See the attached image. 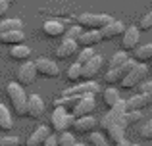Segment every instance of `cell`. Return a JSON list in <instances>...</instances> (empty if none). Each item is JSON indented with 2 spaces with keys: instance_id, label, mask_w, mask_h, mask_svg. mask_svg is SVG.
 <instances>
[{
  "instance_id": "40",
  "label": "cell",
  "mask_w": 152,
  "mask_h": 146,
  "mask_svg": "<svg viewBox=\"0 0 152 146\" xmlns=\"http://www.w3.org/2000/svg\"><path fill=\"white\" fill-rule=\"evenodd\" d=\"M8 8H10V2H6V0H0V17H4V15H6Z\"/></svg>"
},
{
  "instance_id": "22",
  "label": "cell",
  "mask_w": 152,
  "mask_h": 146,
  "mask_svg": "<svg viewBox=\"0 0 152 146\" xmlns=\"http://www.w3.org/2000/svg\"><path fill=\"white\" fill-rule=\"evenodd\" d=\"M31 56V48L29 46H25L21 42V44H14L10 50V58L12 60H27V58Z\"/></svg>"
},
{
  "instance_id": "5",
  "label": "cell",
  "mask_w": 152,
  "mask_h": 146,
  "mask_svg": "<svg viewBox=\"0 0 152 146\" xmlns=\"http://www.w3.org/2000/svg\"><path fill=\"white\" fill-rule=\"evenodd\" d=\"M146 75H148L146 64H139L137 62V65H135V68L119 81V86H121V89H135L139 83H142L146 79Z\"/></svg>"
},
{
  "instance_id": "24",
  "label": "cell",
  "mask_w": 152,
  "mask_h": 146,
  "mask_svg": "<svg viewBox=\"0 0 152 146\" xmlns=\"http://www.w3.org/2000/svg\"><path fill=\"white\" fill-rule=\"evenodd\" d=\"M18 29H23V21H21V19H18V17L0 21V35L8 33V31H18Z\"/></svg>"
},
{
  "instance_id": "11",
  "label": "cell",
  "mask_w": 152,
  "mask_h": 146,
  "mask_svg": "<svg viewBox=\"0 0 152 146\" xmlns=\"http://www.w3.org/2000/svg\"><path fill=\"white\" fill-rule=\"evenodd\" d=\"M94 108H96L94 96H93V94H87V96H81V98H79V102L73 106L71 113H73L75 117H81V115H91V113L94 112Z\"/></svg>"
},
{
  "instance_id": "3",
  "label": "cell",
  "mask_w": 152,
  "mask_h": 146,
  "mask_svg": "<svg viewBox=\"0 0 152 146\" xmlns=\"http://www.w3.org/2000/svg\"><path fill=\"white\" fill-rule=\"evenodd\" d=\"M75 121V115L69 112V110L62 108V106H54V112L50 113V125L56 133H64L69 131L71 125Z\"/></svg>"
},
{
  "instance_id": "37",
  "label": "cell",
  "mask_w": 152,
  "mask_h": 146,
  "mask_svg": "<svg viewBox=\"0 0 152 146\" xmlns=\"http://www.w3.org/2000/svg\"><path fill=\"white\" fill-rule=\"evenodd\" d=\"M104 81H106V83H119L118 71H115V69H108L106 75H104Z\"/></svg>"
},
{
  "instance_id": "12",
  "label": "cell",
  "mask_w": 152,
  "mask_h": 146,
  "mask_svg": "<svg viewBox=\"0 0 152 146\" xmlns=\"http://www.w3.org/2000/svg\"><path fill=\"white\" fill-rule=\"evenodd\" d=\"M125 27L127 25L123 21H119V19H112L108 25H104L100 29L102 41H104V38H106V41H112V38H115V37H121L123 31H125Z\"/></svg>"
},
{
  "instance_id": "35",
  "label": "cell",
  "mask_w": 152,
  "mask_h": 146,
  "mask_svg": "<svg viewBox=\"0 0 152 146\" xmlns=\"http://www.w3.org/2000/svg\"><path fill=\"white\" fill-rule=\"evenodd\" d=\"M139 29H142V31H148V29H152V10H150L146 15H142L141 23H139Z\"/></svg>"
},
{
  "instance_id": "28",
  "label": "cell",
  "mask_w": 152,
  "mask_h": 146,
  "mask_svg": "<svg viewBox=\"0 0 152 146\" xmlns=\"http://www.w3.org/2000/svg\"><path fill=\"white\" fill-rule=\"evenodd\" d=\"M81 69H83V65L81 64H71L69 68H67V71H66V77L69 79V81H73V83H77L79 79H81Z\"/></svg>"
},
{
  "instance_id": "15",
  "label": "cell",
  "mask_w": 152,
  "mask_h": 146,
  "mask_svg": "<svg viewBox=\"0 0 152 146\" xmlns=\"http://www.w3.org/2000/svg\"><path fill=\"white\" fill-rule=\"evenodd\" d=\"M77 41H73V38H62V42L58 44V48H56V58L58 60H66V58L73 56V54H77Z\"/></svg>"
},
{
  "instance_id": "38",
  "label": "cell",
  "mask_w": 152,
  "mask_h": 146,
  "mask_svg": "<svg viewBox=\"0 0 152 146\" xmlns=\"http://www.w3.org/2000/svg\"><path fill=\"white\" fill-rule=\"evenodd\" d=\"M137 90L139 92H152V81H142V83H139L137 85Z\"/></svg>"
},
{
  "instance_id": "30",
  "label": "cell",
  "mask_w": 152,
  "mask_h": 146,
  "mask_svg": "<svg viewBox=\"0 0 152 146\" xmlns=\"http://www.w3.org/2000/svg\"><path fill=\"white\" fill-rule=\"evenodd\" d=\"M94 54H96V52H94V48H93V46H87V48L77 50V64H81V65H83L85 62H89L91 58L94 56Z\"/></svg>"
},
{
  "instance_id": "1",
  "label": "cell",
  "mask_w": 152,
  "mask_h": 146,
  "mask_svg": "<svg viewBox=\"0 0 152 146\" xmlns=\"http://www.w3.org/2000/svg\"><path fill=\"white\" fill-rule=\"evenodd\" d=\"M127 112H129V110H127V100H121V98H119L118 104L112 106V108L108 110V113L102 115L100 127L106 131V137L112 144H118L119 140L125 139V129L129 127V123H127V119H125Z\"/></svg>"
},
{
  "instance_id": "17",
  "label": "cell",
  "mask_w": 152,
  "mask_h": 146,
  "mask_svg": "<svg viewBox=\"0 0 152 146\" xmlns=\"http://www.w3.org/2000/svg\"><path fill=\"white\" fill-rule=\"evenodd\" d=\"M152 106V92H137L127 100V110H142Z\"/></svg>"
},
{
  "instance_id": "43",
  "label": "cell",
  "mask_w": 152,
  "mask_h": 146,
  "mask_svg": "<svg viewBox=\"0 0 152 146\" xmlns=\"http://www.w3.org/2000/svg\"><path fill=\"white\" fill-rule=\"evenodd\" d=\"M6 2H10V4H12V2H14V0H6Z\"/></svg>"
},
{
  "instance_id": "19",
  "label": "cell",
  "mask_w": 152,
  "mask_h": 146,
  "mask_svg": "<svg viewBox=\"0 0 152 146\" xmlns=\"http://www.w3.org/2000/svg\"><path fill=\"white\" fill-rule=\"evenodd\" d=\"M48 135H50V129L46 127V125H39V127L29 135L25 146H42V142L46 140V137H48Z\"/></svg>"
},
{
  "instance_id": "26",
  "label": "cell",
  "mask_w": 152,
  "mask_h": 146,
  "mask_svg": "<svg viewBox=\"0 0 152 146\" xmlns=\"http://www.w3.org/2000/svg\"><path fill=\"white\" fill-rule=\"evenodd\" d=\"M119 90L114 89V86H108L106 90H104V104L108 106V108H112V106H115L119 102Z\"/></svg>"
},
{
  "instance_id": "10",
  "label": "cell",
  "mask_w": 152,
  "mask_h": 146,
  "mask_svg": "<svg viewBox=\"0 0 152 146\" xmlns=\"http://www.w3.org/2000/svg\"><path fill=\"white\" fill-rule=\"evenodd\" d=\"M35 68H37V73L39 75H42V77H58L60 75V68H58V64L56 62H52L48 60V58H37L35 60Z\"/></svg>"
},
{
  "instance_id": "45",
  "label": "cell",
  "mask_w": 152,
  "mask_h": 146,
  "mask_svg": "<svg viewBox=\"0 0 152 146\" xmlns=\"http://www.w3.org/2000/svg\"><path fill=\"white\" fill-rule=\"evenodd\" d=\"M150 146H152V140H150Z\"/></svg>"
},
{
  "instance_id": "7",
  "label": "cell",
  "mask_w": 152,
  "mask_h": 146,
  "mask_svg": "<svg viewBox=\"0 0 152 146\" xmlns=\"http://www.w3.org/2000/svg\"><path fill=\"white\" fill-rule=\"evenodd\" d=\"M37 68H35V62H23L18 69H15V79H18L19 85H31L35 83L37 77Z\"/></svg>"
},
{
  "instance_id": "16",
  "label": "cell",
  "mask_w": 152,
  "mask_h": 146,
  "mask_svg": "<svg viewBox=\"0 0 152 146\" xmlns=\"http://www.w3.org/2000/svg\"><path fill=\"white\" fill-rule=\"evenodd\" d=\"M42 33L46 37H64L66 33V23L62 19H46L42 23Z\"/></svg>"
},
{
  "instance_id": "8",
  "label": "cell",
  "mask_w": 152,
  "mask_h": 146,
  "mask_svg": "<svg viewBox=\"0 0 152 146\" xmlns=\"http://www.w3.org/2000/svg\"><path fill=\"white\" fill-rule=\"evenodd\" d=\"M139 41H141V29L135 27V25L125 27V31H123V35H121V48L125 50V52L135 50L139 46Z\"/></svg>"
},
{
  "instance_id": "2",
  "label": "cell",
  "mask_w": 152,
  "mask_h": 146,
  "mask_svg": "<svg viewBox=\"0 0 152 146\" xmlns=\"http://www.w3.org/2000/svg\"><path fill=\"white\" fill-rule=\"evenodd\" d=\"M8 98L12 102V108L18 115H27V92L23 90V85L19 83H8L6 85Z\"/></svg>"
},
{
  "instance_id": "20",
  "label": "cell",
  "mask_w": 152,
  "mask_h": 146,
  "mask_svg": "<svg viewBox=\"0 0 152 146\" xmlns=\"http://www.w3.org/2000/svg\"><path fill=\"white\" fill-rule=\"evenodd\" d=\"M25 41V33L23 29H18V31H8V33H2L0 35V42L2 44H21Z\"/></svg>"
},
{
  "instance_id": "13",
  "label": "cell",
  "mask_w": 152,
  "mask_h": 146,
  "mask_svg": "<svg viewBox=\"0 0 152 146\" xmlns=\"http://www.w3.org/2000/svg\"><path fill=\"white\" fill-rule=\"evenodd\" d=\"M96 125H98V121L94 119L93 115H81V117H75L71 129H73L75 133L85 135V133H93V129H96Z\"/></svg>"
},
{
  "instance_id": "36",
  "label": "cell",
  "mask_w": 152,
  "mask_h": 146,
  "mask_svg": "<svg viewBox=\"0 0 152 146\" xmlns=\"http://www.w3.org/2000/svg\"><path fill=\"white\" fill-rule=\"evenodd\" d=\"M0 146H19L18 137H0Z\"/></svg>"
},
{
  "instance_id": "18",
  "label": "cell",
  "mask_w": 152,
  "mask_h": 146,
  "mask_svg": "<svg viewBox=\"0 0 152 146\" xmlns=\"http://www.w3.org/2000/svg\"><path fill=\"white\" fill-rule=\"evenodd\" d=\"M100 41H102L100 31H96V29H85L81 35H79L77 44H81L83 48H87V46H93V48H94Z\"/></svg>"
},
{
  "instance_id": "23",
  "label": "cell",
  "mask_w": 152,
  "mask_h": 146,
  "mask_svg": "<svg viewBox=\"0 0 152 146\" xmlns=\"http://www.w3.org/2000/svg\"><path fill=\"white\" fill-rule=\"evenodd\" d=\"M12 127H14V119H12L10 110H8L4 104H0V129H4V131H10Z\"/></svg>"
},
{
  "instance_id": "14",
  "label": "cell",
  "mask_w": 152,
  "mask_h": 146,
  "mask_svg": "<svg viewBox=\"0 0 152 146\" xmlns=\"http://www.w3.org/2000/svg\"><path fill=\"white\" fill-rule=\"evenodd\" d=\"M45 113V100H42L39 94H29L27 98V115L39 119V117Z\"/></svg>"
},
{
  "instance_id": "39",
  "label": "cell",
  "mask_w": 152,
  "mask_h": 146,
  "mask_svg": "<svg viewBox=\"0 0 152 146\" xmlns=\"http://www.w3.org/2000/svg\"><path fill=\"white\" fill-rule=\"evenodd\" d=\"M42 146H58V135L50 133V135L46 137V140L42 142Z\"/></svg>"
},
{
  "instance_id": "29",
  "label": "cell",
  "mask_w": 152,
  "mask_h": 146,
  "mask_svg": "<svg viewBox=\"0 0 152 146\" xmlns=\"http://www.w3.org/2000/svg\"><path fill=\"white\" fill-rule=\"evenodd\" d=\"M77 140H75V135L69 131H64L58 135V146H75Z\"/></svg>"
},
{
  "instance_id": "33",
  "label": "cell",
  "mask_w": 152,
  "mask_h": 146,
  "mask_svg": "<svg viewBox=\"0 0 152 146\" xmlns=\"http://www.w3.org/2000/svg\"><path fill=\"white\" fill-rule=\"evenodd\" d=\"M135 65H137V62H135L133 58H129V60H127V62H125V64H123V65H119V68L115 69V71H118V77H119V81H121V79L125 77V75L129 73L131 69L135 68Z\"/></svg>"
},
{
  "instance_id": "42",
  "label": "cell",
  "mask_w": 152,
  "mask_h": 146,
  "mask_svg": "<svg viewBox=\"0 0 152 146\" xmlns=\"http://www.w3.org/2000/svg\"><path fill=\"white\" fill-rule=\"evenodd\" d=\"M75 146H87V144H81V142H77V144H75Z\"/></svg>"
},
{
  "instance_id": "31",
  "label": "cell",
  "mask_w": 152,
  "mask_h": 146,
  "mask_svg": "<svg viewBox=\"0 0 152 146\" xmlns=\"http://www.w3.org/2000/svg\"><path fill=\"white\" fill-rule=\"evenodd\" d=\"M83 31H85V29H83V27L79 25V23H75V25H69V27H67L62 38H73V41H77V38H79V35H81Z\"/></svg>"
},
{
  "instance_id": "6",
  "label": "cell",
  "mask_w": 152,
  "mask_h": 146,
  "mask_svg": "<svg viewBox=\"0 0 152 146\" xmlns=\"http://www.w3.org/2000/svg\"><path fill=\"white\" fill-rule=\"evenodd\" d=\"M98 92H100V85H98V83H94V81H83V83H77V85L66 89L62 94H66V96H87V94L96 96Z\"/></svg>"
},
{
  "instance_id": "4",
  "label": "cell",
  "mask_w": 152,
  "mask_h": 146,
  "mask_svg": "<svg viewBox=\"0 0 152 146\" xmlns=\"http://www.w3.org/2000/svg\"><path fill=\"white\" fill-rule=\"evenodd\" d=\"M112 15H106V14H81L77 17V23L83 27V29H96L100 31L104 25L112 21Z\"/></svg>"
},
{
  "instance_id": "44",
  "label": "cell",
  "mask_w": 152,
  "mask_h": 146,
  "mask_svg": "<svg viewBox=\"0 0 152 146\" xmlns=\"http://www.w3.org/2000/svg\"><path fill=\"white\" fill-rule=\"evenodd\" d=\"M131 146H139V144H131Z\"/></svg>"
},
{
  "instance_id": "34",
  "label": "cell",
  "mask_w": 152,
  "mask_h": 146,
  "mask_svg": "<svg viewBox=\"0 0 152 146\" xmlns=\"http://www.w3.org/2000/svg\"><path fill=\"white\" fill-rule=\"evenodd\" d=\"M125 119H127V123H129V125H133V123H137V121H141V119H142L141 110H129V112L125 113Z\"/></svg>"
},
{
  "instance_id": "32",
  "label": "cell",
  "mask_w": 152,
  "mask_h": 146,
  "mask_svg": "<svg viewBox=\"0 0 152 146\" xmlns=\"http://www.w3.org/2000/svg\"><path fill=\"white\" fill-rule=\"evenodd\" d=\"M139 137L142 140H152V119L145 121V123L139 127Z\"/></svg>"
},
{
  "instance_id": "27",
  "label": "cell",
  "mask_w": 152,
  "mask_h": 146,
  "mask_svg": "<svg viewBox=\"0 0 152 146\" xmlns=\"http://www.w3.org/2000/svg\"><path fill=\"white\" fill-rule=\"evenodd\" d=\"M89 146H110V140L104 133H98V131H93L89 133Z\"/></svg>"
},
{
  "instance_id": "41",
  "label": "cell",
  "mask_w": 152,
  "mask_h": 146,
  "mask_svg": "<svg viewBox=\"0 0 152 146\" xmlns=\"http://www.w3.org/2000/svg\"><path fill=\"white\" fill-rule=\"evenodd\" d=\"M115 146H131V142H129L127 139H123V140H119V142L115 144Z\"/></svg>"
},
{
  "instance_id": "21",
  "label": "cell",
  "mask_w": 152,
  "mask_h": 146,
  "mask_svg": "<svg viewBox=\"0 0 152 146\" xmlns=\"http://www.w3.org/2000/svg\"><path fill=\"white\" fill-rule=\"evenodd\" d=\"M133 60L139 62V64H146V62H152V44H142V46H137L133 50Z\"/></svg>"
},
{
  "instance_id": "25",
  "label": "cell",
  "mask_w": 152,
  "mask_h": 146,
  "mask_svg": "<svg viewBox=\"0 0 152 146\" xmlns=\"http://www.w3.org/2000/svg\"><path fill=\"white\" fill-rule=\"evenodd\" d=\"M127 60H129V54H127L125 50H119V52H115L114 56L110 58V62H108V69H118L119 65H123Z\"/></svg>"
},
{
  "instance_id": "9",
  "label": "cell",
  "mask_w": 152,
  "mask_h": 146,
  "mask_svg": "<svg viewBox=\"0 0 152 146\" xmlns=\"http://www.w3.org/2000/svg\"><path fill=\"white\" fill-rule=\"evenodd\" d=\"M102 62H104L102 56H98V54H94L89 62H85V64H83V69H81V79L83 81H93V79L100 73Z\"/></svg>"
}]
</instances>
